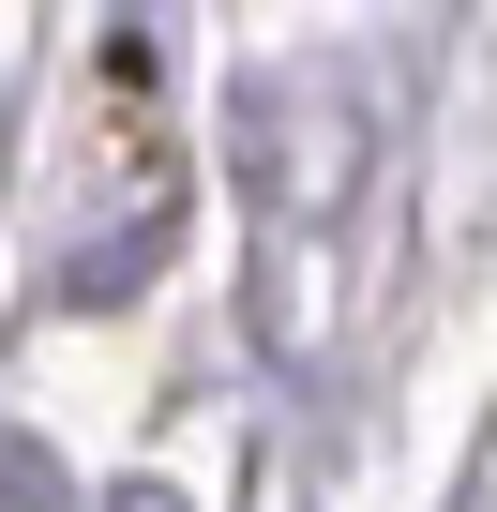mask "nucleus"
Returning a JSON list of instances; mask_svg holds the SVG:
<instances>
[{
	"mask_svg": "<svg viewBox=\"0 0 497 512\" xmlns=\"http://www.w3.org/2000/svg\"><path fill=\"white\" fill-rule=\"evenodd\" d=\"M0 512H76V482H61L46 437H0Z\"/></svg>",
	"mask_w": 497,
	"mask_h": 512,
	"instance_id": "nucleus-1",
	"label": "nucleus"
}]
</instances>
